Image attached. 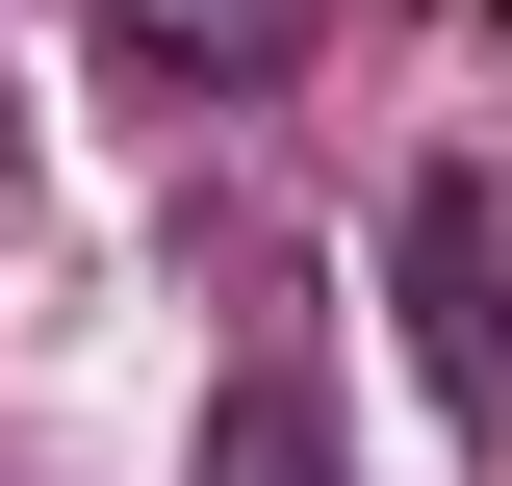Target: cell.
<instances>
[{
    "mask_svg": "<svg viewBox=\"0 0 512 486\" xmlns=\"http://www.w3.org/2000/svg\"><path fill=\"white\" fill-rule=\"evenodd\" d=\"M384 256H410V359H436V410H461V461H512V205L461 180H410L384 205Z\"/></svg>",
    "mask_w": 512,
    "mask_h": 486,
    "instance_id": "6da1fadb",
    "label": "cell"
},
{
    "mask_svg": "<svg viewBox=\"0 0 512 486\" xmlns=\"http://www.w3.org/2000/svg\"><path fill=\"white\" fill-rule=\"evenodd\" d=\"M205 486H333V410L308 384H231V410H205Z\"/></svg>",
    "mask_w": 512,
    "mask_h": 486,
    "instance_id": "7a4b0ae2",
    "label": "cell"
},
{
    "mask_svg": "<svg viewBox=\"0 0 512 486\" xmlns=\"http://www.w3.org/2000/svg\"><path fill=\"white\" fill-rule=\"evenodd\" d=\"M256 26H282V0H180V77H231V52H256Z\"/></svg>",
    "mask_w": 512,
    "mask_h": 486,
    "instance_id": "3957f363",
    "label": "cell"
}]
</instances>
